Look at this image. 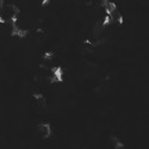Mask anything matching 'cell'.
Returning <instances> with one entry per match:
<instances>
[{
  "label": "cell",
  "mask_w": 149,
  "mask_h": 149,
  "mask_svg": "<svg viewBox=\"0 0 149 149\" xmlns=\"http://www.w3.org/2000/svg\"><path fill=\"white\" fill-rule=\"evenodd\" d=\"M40 130H41V132H42L44 136H48L49 134H50V128H49V125H42V127L40 128Z\"/></svg>",
  "instance_id": "6da1fadb"
}]
</instances>
